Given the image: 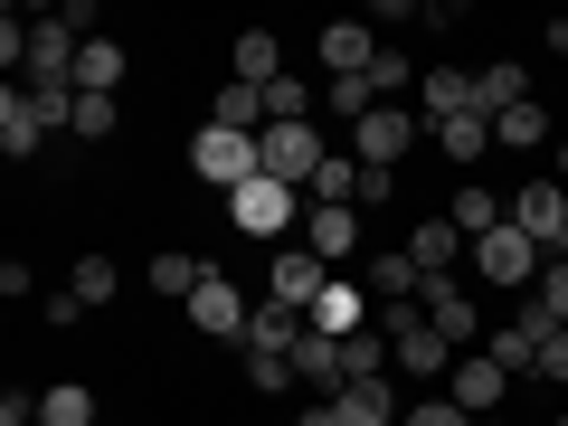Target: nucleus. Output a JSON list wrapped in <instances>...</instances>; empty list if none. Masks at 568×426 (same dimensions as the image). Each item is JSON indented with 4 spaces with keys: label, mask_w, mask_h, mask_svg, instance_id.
<instances>
[{
    "label": "nucleus",
    "mask_w": 568,
    "mask_h": 426,
    "mask_svg": "<svg viewBox=\"0 0 568 426\" xmlns=\"http://www.w3.org/2000/svg\"><path fill=\"white\" fill-rule=\"evenodd\" d=\"M0 426H39V398H20V388H10V398H0Z\"/></svg>",
    "instance_id": "nucleus-40"
},
{
    "label": "nucleus",
    "mask_w": 568,
    "mask_h": 426,
    "mask_svg": "<svg viewBox=\"0 0 568 426\" xmlns=\"http://www.w3.org/2000/svg\"><path fill=\"white\" fill-rule=\"evenodd\" d=\"M332 294V265L313 256V246H294V256H275V275H265V304H284V313H313Z\"/></svg>",
    "instance_id": "nucleus-8"
},
{
    "label": "nucleus",
    "mask_w": 568,
    "mask_h": 426,
    "mask_svg": "<svg viewBox=\"0 0 568 426\" xmlns=\"http://www.w3.org/2000/svg\"><path fill=\"white\" fill-rule=\"evenodd\" d=\"M39 426H95V388H39Z\"/></svg>",
    "instance_id": "nucleus-32"
},
{
    "label": "nucleus",
    "mask_w": 568,
    "mask_h": 426,
    "mask_svg": "<svg viewBox=\"0 0 568 426\" xmlns=\"http://www.w3.org/2000/svg\"><path fill=\"white\" fill-rule=\"evenodd\" d=\"M123 77H133L123 39H85V58H77V95H123Z\"/></svg>",
    "instance_id": "nucleus-22"
},
{
    "label": "nucleus",
    "mask_w": 568,
    "mask_h": 426,
    "mask_svg": "<svg viewBox=\"0 0 568 426\" xmlns=\"http://www.w3.org/2000/svg\"><path fill=\"white\" fill-rule=\"evenodd\" d=\"M256 162H265V181L313 190V171H323L332 152H323V133H313V123H265V133H256Z\"/></svg>",
    "instance_id": "nucleus-3"
},
{
    "label": "nucleus",
    "mask_w": 568,
    "mask_h": 426,
    "mask_svg": "<svg viewBox=\"0 0 568 426\" xmlns=\"http://www.w3.org/2000/svg\"><path fill=\"white\" fill-rule=\"evenodd\" d=\"M549 256H559V265H568V237H559V246H549Z\"/></svg>",
    "instance_id": "nucleus-42"
},
{
    "label": "nucleus",
    "mask_w": 568,
    "mask_h": 426,
    "mask_svg": "<svg viewBox=\"0 0 568 426\" xmlns=\"http://www.w3.org/2000/svg\"><path fill=\"white\" fill-rule=\"evenodd\" d=\"M446 219H455V237H465V246H474V237H493V227H503V219H511V209H503V200H493V190H484V181H465V190H455V209H446Z\"/></svg>",
    "instance_id": "nucleus-27"
},
{
    "label": "nucleus",
    "mask_w": 568,
    "mask_h": 426,
    "mask_svg": "<svg viewBox=\"0 0 568 426\" xmlns=\"http://www.w3.org/2000/svg\"><path fill=\"white\" fill-rule=\"evenodd\" d=\"M332 426H407V407H398V379H351V388H332Z\"/></svg>",
    "instance_id": "nucleus-10"
},
{
    "label": "nucleus",
    "mask_w": 568,
    "mask_h": 426,
    "mask_svg": "<svg viewBox=\"0 0 568 426\" xmlns=\"http://www.w3.org/2000/svg\"><path fill=\"white\" fill-rule=\"evenodd\" d=\"M142 284H152L162 304H190V294L209 284V256H190V246H162V256L142 265Z\"/></svg>",
    "instance_id": "nucleus-16"
},
{
    "label": "nucleus",
    "mask_w": 568,
    "mask_h": 426,
    "mask_svg": "<svg viewBox=\"0 0 568 426\" xmlns=\"http://www.w3.org/2000/svg\"><path fill=\"white\" fill-rule=\"evenodd\" d=\"M304 323H313V332H332V342H351V332H369V294H361V284H342V275H332V294H323V304L304 313Z\"/></svg>",
    "instance_id": "nucleus-20"
},
{
    "label": "nucleus",
    "mask_w": 568,
    "mask_h": 426,
    "mask_svg": "<svg viewBox=\"0 0 568 426\" xmlns=\"http://www.w3.org/2000/svg\"><path fill=\"white\" fill-rule=\"evenodd\" d=\"M407 256H417V275H455V256H465L455 219H417V227H407Z\"/></svg>",
    "instance_id": "nucleus-24"
},
{
    "label": "nucleus",
    "mask_w": 568,
    "mask_h": 426,
    "mask_svg": "<svg viewBox=\"0 0 568 426\" xmlns=\"http://www.w3.org/2000/svg\"><path fill=\"white\" fill-rule=\"evenodd\" d=\"M549 426H568V417H549Z\"/></svg>",
    "instance_id": "nucleus-43"
},
{
    "label": "nucleus",
    "mask_w": 568,
    "mask_h": 426,
    "mask_svg": "<svg viewBox=\"0 0 568 426\" xmlns=\"http://www.w3.org/2000/svg\"><path fill=\"white\" fill-rule=\"evenodd\" d=\"M417 133H426V123L407 114V104H379V114H361V123H351V162H361V171H407Z\"/></svg>",
    "instance_id": "nucleus-2"
},
{
    "label": "nucleus",
    "mask_w": 568,
    "mask_h": 426,
    "mask_svg": "<svg viewBox=\"0 0 568 426\" xmlns=\"http://www.w3.org/2000/svg\"><path fill=\"white\" fill-rule=\"evenodd\" d=\"M294 209H304V190H284V181H246L237 200H227V219H237V237H284V227H294Z\"/></svg>",
    "instance_id": "nucleus-7"
},
{
    "label": "nucleus",
    "mask_w": 568,
    "mask_h": 426,
    "mask_svg": "<svg viewBox=\"0 0 568 426\" xmlns=\"http://www.w3.org/2000/svg\"><path fill=\"white\" fill-rule=\"evenodd\" d=\"M294 342H304V313L256 304V323H246V351H256V361H294Z\"/></svg>",
    "instance_id": "nucleus-25"
},
{
    "label": "nucleus",
    "mask_w": 568,
    "mask_h": 426,
    "mask_svg": "<svg viewBox=\"0 0 568 426\" xmlns=\"http://www.w3.org/2000/svg\"><path fill=\"white\" fill-rule=\"evenodd\" d=\"M323 114H379V95H369V77H323Z\"/></svg>",
    "instance_id": "nucleus-33"
},
{
    "label": "nucleus",
    "mask_w": 568,
    "mask_h": 426,
    "mask_svg": "<svg viewBox=\"0 0 568 426\" xmlns=\"http://www.w3.org/2000/svg\"><path fill=\"white\" fill-rule=\"evenodd\" d=\"M493 142H503V152H540V142H549V104H511V114H493Z\"/></svg>",
    "instance_id": "nucleus-29"
},
{
    "label": "nucleus",
    "mask_w": 568,
    "mask_h": 426,
    "mask_svg": "<svg viewBox=\"0 0 568 426\" xmlns=\"http://www.w3.org/2000/svg\"><path fill=\"white\" fill-rule=\"evenodd\" d=\"M540 379L568 388V332H549V342H540Z\"/></svg>",
    "instance_id": "nucleus-39"
},
{
    "label": "nucleus",
    "mask_w": 568,
    "mask_h": 426,
    "mask_svg": "<svg viewBox=\"0 0 568 426\" xmlns=\"http://www.w3.org/2000/svg\"><path fill=\"white\" fill-rule=\"evenodd\" d=\"M246 379H256L265 398H284V388H304V379H294V361H256V351H246Z\"/></svg>",
    "instance_id": "nucleus-36"
},
{
    "label": "nucleus",
    "mask_w": 568,
    "mask_h": 426,
    "mask_svg": "<svg viewBox=\"0 0 568 426\" xmlns=\"http://www.w3.org/2000/svg\"><path fill=\"white\" fill-rule=\"evenodd\" d=\"M407 426H474V417L455 398H417V407H407Z\"/></svg>",
    "instance_id": "nucleus-37"
},
{
    "label": "nucleus",
    "mask_w": 568,
    "mask_h": 426,
    "mask_svg": "<svg viewBox=\"0 0 568 426\" xmlns=\"http://www.w3.org/2000/svg\"><path fill=\"white\" fill-rule=\"evenodd\" d=\"M190 323H200L209 342H246V323H256V313H246V304H237V284H227L219 265H209V284L190 294Z\"/></svg>",
    "instance_id": "nucleus-13"
},
{
    "label": "nucleus",
    "mask_w": 568,
    "mask_h": 426,
    "mask_svg": "<svg viewBox=\"0 0 568 426\" xmlns=\"http://www.w3.org/2000/svg\"><path fill=\"white\" fill-rule=\"evenodd\" d=\"M511 227L549 256V246L568 237V181H521V190H511Z\"/></svg>",
    "instance_id": "nucleus-6"
},
{
    "label": "nucleus",
    "mask_w": 568,
    "mask_h": 426,
    "mask_svg": "<svg viewBox=\"0 0 568 426\" xmlns=\"http://www.w3.org/2000/svg\"><path fill=\"white\" fill-rule=\"evenodd\" d=\"M540 265H549V256H540L511 219L493 227V237H474V275H484V284H521V294H530V284H540Z\"/></svg>",
    "instance_id": "nucleus-5"
},
{
    "label": "nucleus",
    "mask_w": 568,
    "mask_h": 426,
    "mask_svg": "<svg viewBox=\"0 0 568 426\" xmlns=\"http://www.w3.org/2000/svg\"><path fill=\"white\" fill-rule=\"evenodd\" d=\"M275 77H284L275 29H237V85H275Z\"/></svg>",
    "instance_id": "nucleus-28"
},
{
    "label": "nucleus",
    "mask_w": 568,
    "mask_h": 426,
    "mask_svg": "<svg viewBox=\"0 0 568 426\" xmlns=\"http://www.w3.org/2000/svg\"><path fill=\"white\" fill-rule=\"evenodd\" d=\"M77 142H104L114 133V95H77V123H67Z\"/></svg>",
    "instance_id": "nucleus-35"
},
{
    "label": "nucleus",
    "mask_w": 568,
    "mask_h": 426,
    "mask_svg": "<svg viewBox=\"0 0 568 426\" xmlns=\"http://www.w3.org/2000/svg\"><path fill=\"white\" fill-rule=\"evenodd\" d=\"M209 123H219V133H246V142H256L265 123H275V114H265V85H237V77H227L219 95H209Z\"/></svg>",
    "instance_id": "nucleus-18"
},
{
    "label": "nucleus",
    "mask_w": 568,
    "mask_h": 426,
    "mask_svg": "<svg viewBox=\"0 0 568 426\" xmlns=\"http://www.w3.org/2000/svg\"><path fill=\"white\" fill-rule=\"evenodd\" d=\"M39 142H48V114H39V95H29V85H10V95H0V152H10V162H29Z\"/></svg>",
    "instance_id": "nucleus-15"
},
{
    "label": "nucleus",
    "mask_w": 568,
    "mask_h": 426,
    "mask_svg": "<svg viewBox=\"0 0 568 426\" xmlns=\"http://www.w3.org/2000/svg\"><path fill=\"white\" fill-rule=\"evenodd\" d=\"M530 304H540V313H549V323H559V332H568V265H559V256H549V265H540V284H530Z\"/></svg>",
    "instance_id": "nucleus-34"
},
{
    "label": "nucleus",
    "mask_w": 568,
    "mask_h": 426,
    "mask_svg": "<svg viewBox=\"0 0 568 426\" xmlns=\"http://www.w3.org/2000/svg\"><path fill=\"white\" fill-rule=\"evenodd\" d=\"M190 171H200V181H219L227 200H237L246 181H265L256 142H246V133H219V123H200V133H190Z\"/></svg>",
    "instance_id": "nucleus-4"
},
{
    "label": "nucleus",
    "mask_w": 568,
    "mask_h": 426,
    "mask_svg": "<svg viewBox=\"0 0 568 426\" xmlns=\"http://www.w3.org/2000/svg\"><path fill=\"white\" fill-rule=\"evenodd\" d=\"M559 181H568V133H559Z\"/></svg>",
    "instance_id": "nucleus-41"
},
{
    "label": "nucleus",
    "mask_w": 568,
    "mask_h": 426,
    "mask_svg": "<svg viewBox=\"0 0 568 426\" xmlns=\"http://www.w3.org/2000/svg\"><path fill=\"white\" fill-rule=\"evenodd\" d=\"M304 246H313L323 265L361 256V209H313V219H304Z\"/></svg>",
    "instance_id": "nucleus-19"
},
{
    "label": "nucleus",
    "mask_w": 568,
    "mask_h": 426,
    "mask_svg": "<svg viewBox=\"0 0 568 426\" xmlns=\"http://www.w3.org/2000/svg\"><path fill=\"white\" fill-rule=\"evenodd\" d=\"M313 104H323V95H313V77H294V67L265 85V114H275V123H313Z\"/></svg>",
    "instance_id": "nucleus-31"
},
{
    "label": "nucleus",
    "mask_w": 568,
    "mask_h": 426,
    "mask_svg": "<svg viewBox=\"0 0 568 426\" xmlns=\"http://www.w3.org/2000/svg\"><path fill=\"white\" fill-rule=\"evenodd\" d=\"M379 20H323V77H369V58H379Z\"/></svg>",
    "instance_id": "nucleus-12"
},
{
    "label": "nucleus",
    "mask_w": 568,
    "mask_h": 426,
    "mask_svg": "<svg viewBox=\"0 0 568 426\" xmlns=\"http://www.w3.org/2000/svg\"><path fill=\"white\" fill-rule=\"evenodd\" d=\"M361 294L398 313V304H417V294H426V275H417V256H369L361 265Z\"/></svg>",
    "instance_id": "nucleus-17"
},
{
    "label": "nucleus",
    "mask_w": 568,
    "mask_h": 426,
    "mask_svg": "<svg viewBox=\"0 0 568 426\" xmlns=\"http://www.w3.org/2000/svg\"><path fill=\"white\" fill-rule=\"evenodd\" d=\"M67 294H77L85 313H104L123 294V275H114V256H77V275H67Z\"/></svg>",
    "instance_id": "nucleus-30"
},
{
    "label": "nucleus",
    "mask_w": 568,
    "mask_h": 426,
    "mask_svg": "<svg viewBox=\"0 0 568 426\" xmlns=\"http://www.w3.org/2000/svg\"><path fill=\"white\" fill-rule=\"evenodd\" d=\"M455 114H474V77L465 67H426L417 77V123L436 133V123H455Z\"/></svg>",
    "instance_id": "nucleus-14"
},
{
    "label": "nucleus",
    "mask_w": 568,
    "mask_h": 426,
    "mask_svg": "<svg viewBox=\"0 0 568 426\" xmlns=\"http://www.w3.org/2000/svg\"><path fill=\"white\" fill-rule=\"evenodd\" d=\"M379 332H388V351H398V369H407V379H446V369L465 361V351H455L446 332L426 323L417 304H398V313H379Z\"/></svg>",
    "instance_id": "nucleus-1"
},
{
    "label": "nucleus",
    "mask_w": 568,
    "mask_h": 426,
    "mask_svg": "<svg viewBox=\"0 0 568 426\" xmlns=\"http://www.w3.org/2000/svg\"><path fill=\"white\" fill-rule=\"evenodd\" d=\"M436 152H446L455 171H474V162H484V152H493V114H484V104H474V114L436 123Z\"/></svg>",
    "instance_id": "nucleus-23"
},
{
    "label": "nucleus",
    "mask_w": 568,
    "mask_h": 426,
    "mask_svg": "<svg viewBox=\"0 0 568 426\" xmlns=\"http://www.w3.org/2000/svg\"><path fill=\"white\" fill-rule=\"evenodd\" d=\"M474 104H484V114H511V104H530V67H521V58H493L484 77H474Z\"/></svg>",
    "instance_id": "nucleus-26"
},
{
    "label": "nucleus",
    "mask_w": 568,
    "mask_h": 426,
    "mask_svg": "<svg viewBox=\"0 0 568 426\" xmlns=\"http://www.w3.org/2000/svg\"><path fill=\"white\" fill-rule=\"evenodd\" d=\"M446 398L465 407V417H474V407H503V398H511V369L493 361V351H465V361L446 369Z\"/></svg>",
    "instance_id": "nucleus-11"
},
{
    "label": "nucleus",
    "mask_w": 568,
    "mask_h": 426,
    "mask_svg": "<svg viewBox=\"0 0 568 426\" xmlns=\"http://www.w3.org/2000/svg\"><path fill=\"white\" fill-rule=\"evenodd\" d=\"M417 313H426V323H436V332H446L455 351H484V342H474V332H484V323H474V294H465V275H426Z\"/></svg>",
    "instance_id": "nucleus-9"
},
{
    "label": "nucleus",
    "mask_w": 568,
    "mask_h": 426,
    "mask_svg": "<svg viewBox=\"0 0 568 426\" xmlns=\"http://www.w3.org/2000/svg\"><path fill=\"white\" fill-rule=\"evenodd\" d=\"M294 379H304V388H323V398H332V388L351 379V369H342V342L304 323V342H294Z\"/></svg>",
    "instance_id": "nucleus-21"
},
{
    "label": "nucleus",
    "mask_w": 568,
    "mask_h": 426,
    "mask_svg": "<svg viewBox=\"0 0 568 426\" xmlns=\"http://www.w3.org/2000/svg\"><path fill=\"white\" fill-rule=\"evenodd\" d=\"M398 190H407L398 171H361V209H388V200H398Z\"/></svg>",
    "instance_id": "nucleus-38"
}]
</instances>
